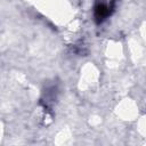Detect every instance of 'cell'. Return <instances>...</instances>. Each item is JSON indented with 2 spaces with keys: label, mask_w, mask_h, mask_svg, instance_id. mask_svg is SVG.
Returning <instances> with one entry per match:
<instances>
[{
  "label": "cell",
  "mask_w": 146,
  "mask_h": 146,
  "mask_svg": "<svg viewBox=\"0 0 146 146\" xmlns=\"http://www.w3.org/2000/svg\"><path fill=\"white\" fill-rule=\"evenodd\" d=\"M111 9H112V6L108 5V3H99L96 6L95 8V17L97 18V21L102 22L103 19H105L110 13H111Z\"/></svg>",
  "instance_id": "1"
}]
</instances>
